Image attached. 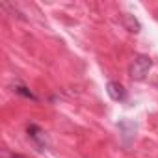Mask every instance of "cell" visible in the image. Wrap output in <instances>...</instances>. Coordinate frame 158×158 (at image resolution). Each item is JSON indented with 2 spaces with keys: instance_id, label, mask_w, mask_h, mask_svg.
<instances>
[{
  "instance_id": "obj_5",
  "label": "cell",
  "mask_w": 158,
  "mask_h": 158,
  "mask_svg": "<svg viewBox=\"0 0 158 158\" xmlns=\"http://www.w3.org/2000/svg\"><path fill=\"white\" fill-rule=\"evenodd\" d=\"M123 24H125V28L128 30V32H132V34H138L139 30H141V24H139V21L134 17V15H123Z\"/></svg>"
},
{
  "instance_id": "obj_7",
  "label": "cell",
  "mask_w": 158,
  "mask_h": 158,
  "mask_svg": "<svg viewBox=\"0 0 158 158\" xmlns=\"http://www.w3.org/2000/svg\"><path fill=\"white\" fill-rule=\"evenodd\" d=\"M11 158H24V156H21V154H11Z\"/></svg>"
},
{
  "instance_id": "obj_4",
  "label": "cell",
  "mask_w": 158,
  "mask_h": 158,
  "mask_svg": "<svg viewBox=\"0 0 158 158\" xmlns=\"http://www.w3.org/2000/svg\"><path fill=\"white\" fill-rule=\"evenodd\" d=\"M117 127L121 130V138H123L125 145H130V141L134 139V134H136V123L128 121V119H121L117 123Z\"/></svg>"
},
{
  "instance_id": "obj_3",
  "label": "cell",
  "mask_w": 158,
  "mask_h": 158,
  "mask_svg": "<svg viewBox=\"0 0 158 158\" xmlns=\"http://www.w3.org/2000/svg\"><path fill=\"white\" fill-rule=\"evenodd\" d=\"M106 93H108V97H110L112 101H115V102L127 101V89H125V86L119 84V82H115V80H112V82L106 84Z\"/></svg>"
},
{
  "instance_id": "obj_2",
  "label": "cell",
  "mask_w": 158,
  "mask_h": 158,
  "mask_svg": "<svg viewBox=\"0 0 158 158\" xmlns=\"http://www.w3.org/2000/svg\"><path fill=\"white\" fill-rule=\"evenodd\" d=\"M26 132H28V138L32 139V143L37 147V151H45V149L48 147L47 134H45V130H43L39 125H35V123H30V125L26 127Z\"/></svg>"
},
{
  "instance_id": "obj_6",
  "label": "cell",
  "mask_w": 158,
  "mask_h": 158,
  "mask_svg": "<svg viewBox=\"0 0 158 158\" xmlns=\"http://www.w3.org/2000/svg\"><path fill=\"white\" fill-rule=\"evenodd\" d=\"M13 91L17 93V95H21V97H24V99H32V101H39L26 86H23V84H15V88H13Z\"/></svg>"
},
{
  "instance_id": "obj_1",
  "label": "cell",
  "mask_w": 158,
  "mask_h": 158,
  "mask_svg": "<svg viewBox=\"0 0 158 158\" xmlns=\"http://www.w3.org/2000/svg\"><path fill=\"white\" fill-rule=\"evenodd\" d=\"M151 67H152V60L147 54H138L134 58V61L130 63V69H128L130 78H132V80H136V82L145 80V76L149 74Z\"/></svg>"
}]
</instances>
